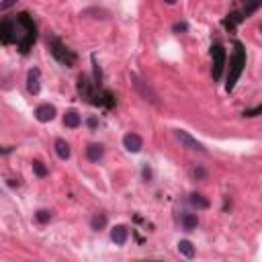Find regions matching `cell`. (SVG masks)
Wrapping results in <instances>:
<instances>
[{
    "mask_svg": "<svg viewBox=\"0 0 262 262\" xmlns=\"http://www.w3.org/2000/svg\"><path fill=\"white\" fill-rule=\"evenodd\" d=\"M262 113V107H256V109H250V111H244V117H258Z\"/></svg>",
    "mask_w": 262,
    "mask_h": 262,
    "instance_id": "603a6c76",
    "label": "cell"
},
{
    "mask_svg": "<svg viewBox=\"0 0 262 262\" xmlns=\"http://www.w3.org/2000/svg\"><path fill=\"white\" fill-rule=\"evenodd\" d=\"M37 39V27L29 13H19L0 19V43L17 45L21 54H29Z\"/></svg>",
    "mask_w": 262,
    "mask_h": 262,
    "instance_id": "6da1fadb",
    "label": "cell"
},
{
    "mask_svg": "<svg viewBox=\"0 0 262 262\" xmlns=\"http://www.w3.org/2000/svg\"><path fill=\"white\" fill-rule=\"evenodd\" d=\"M76 90H78V94H80L86 102H90V104H94V107L113 109V107L117 104V96L111 92V90L102 88L100 82H96V80L92 82V80L86 76V74H80V76H78Z\"/></svg>",
    "mask_w": 262,
    "mask_h": 262,
    "instance_id": "7a4b0ae2",
    "label": "cell"
},
{
    "mask_svg": "<svg viewBox=\"0 0 262 262\" xmlns=\"http://www.w3.org/2000/svg\"><path fill=\"white\" fill-rule=\"evenodd\" d=\"M80 123H82V119H80V115L76 113V111H68V113L64 115V125L70 127V129L80 127Z\"/></svg>",
    "mask_w": 262,
    "mask_h": 262,
    "instance_id": "9a60e30c",
    "label": "cell"
},
{
    "mask_svg": "<svg viewBox=\"0 0 262 262\" xmlns=\"http://www.w3.org/2000/svg\"><path fill=\"white\" fill-rule=\"evenodd\" d=\"M27 90L33 96L39 94V90H41V70L39 68L29 70V74H27Z\"/></svg>",
    "mask_w": 262,
    "mask_h": 262,
    "instance_id": "ba28073f",
    "label": "cell"
},
{
    "mask_svg": "<svg viewBox=\"0 0 262 262\" xmlns=\"http://www.w3.org/2000/svg\"><path fill=\"white\" fill-rule=\"evenodd\" d=\"M102 156H104V145H100V143H90V145L86 147V158H88L90 162H98Z\"/></svg>",
    "mask_w": 262,
    "mask_h": 262,
    "instance_id": "4fadbf2b",
    "label": "cell"
},
{
    "mask_svg": "<svg viewBox=\"0 0 262 262\" xmlns=\"http://www.w3.org/2000/svg\"><path fill=\"white\" fill-rule=\"evenodd\" d=\"M246 68V49L240 41L234 43V56H232V62H230V74H228V84H226V90L232 92L242 76V72Z\"/></svg>",
    "mask_w": 262,
    "mask_h": 262,
    "instance_id": "3957f363",
    "label": "cell"
},
{
    "mask_svg": "<svg viewBox=\"0 0 262 262\" xmlns=\"http://www.w3.org/2000/svg\"><path fill=\"white\" fill-rule=\"evenodd\" d=\"M244 3H246V9H244V11H246L248 15H252L254 11H258V9H260L262 0H244Z\"/></svg>",
    "mask_w": 262,
    "mask_h": 262,
    "instance_id": "44dd1931",
    "label": "cell"
},
{
    "mask_svg": "<svg viewBox=\"0 0 262 262\" xmlns=\"http://www.w3.org/2000/svg\"><path fill=\"white\" fill-rule=\"evenodd\" d=\"M195 176L203 178V176H205V170H203V168H197V170H195Z\"/></svg>",
    "mask_w": 262,
    "mask_h": 262,
    "instance_id": "4316f807",
    "label": "cell"
},
{
    "mask_svg": "<svg viewBox=\"0 0 262 262\" xmlns=\"http://www.w3.org/2000/svg\"><path fill=\"white\" fill-rule=\"evenodd\" d=\"M129 80H131V84H133V88L139 92V96L143 98V100H147V102H152V104H158V94H156V90L149 86L143 78H139L135 72H131L129 74Z\"/></svg>",
    "mask_w": 262,
    "mask_h": 262,
    "instance_id": "8992f818",
    "label": "cell"
},
{
    "mask_svg": "<svg viewBox=\"0 0 262 262\" xmlns=\"http://www.w3.org/2000/svg\"><path fill=\"white\" fill-rule=\"evenodd\" d=\"M129 238V230L125 226H115L113 230H111V240H113L117 246H123Z\"/></svg>",
    "mask_w": 262,
    "mask_h": 262,
    "instance_id": "7c38bea8",
    "label": "cell"
},
{
    "mask_svg": "<svg viewBox=\"0 0 262 262\" xmlns=\"http://www.w3.org/2000/svg\"><path fill=\"white\" fill-rule=\"evenodd\" d=\"M33 170H35V174L39 176V178L47 176V168H45V166H43V162H39V160H35V162H33Z\"/></svg>",
    "mask_w": 262,
    "mask_h": 262,
    "instance_id": "7402d4cb",
    "label": "cell"
},
{
    "mask_svg": "<svg viewBox=\"0 0 262 262\" xmlns=\"http://www.w3.org/2000/svg\"><path fill=\"white\" fill-rule=\"evenodd\" d=\"M248 17H250V15H248L246 11H236V13H230L226 19H223V27L230 29V31H234V29H236L240 23H244Z\"/></svg>",
    "mask_w": 262,
    "mask_h": 262,
    "instance_id": "30bf717a",
    "label": "cell"
},
{
    "mask_svg": "<svg viewBox=\"0 0 262 262\" xmlns=\"http://www.w3.org/2000/svg\"><path fill=\"white\" fill-rule=\"evenodd\" d=\"M186 29H189V27H186V23H174V25H172V31H174V33H184Z\"/></svg>",
    "mask_w": 262,
    "mask_h": 262,
    "instance_id": "d4e9b609",
    "label": "cell"
},
{
    "mask_svg": "<svg viewBox=\"0 0 262 262\" xmlns=\"http://www.w3.org/2000/svg\"><path fill=\"white\" fill-rule=\"evenodd\" d=\"M174 135L178 137V141L184 145V147H189V149H195V152H201V154H205L207 152V147L201 143V141H197L189 131H184V129H174Z\"/></svg>",
    "mask_w": 262,
    "mask_h": 262,
    "instance_id": "52a82bcc",
    "label": "cell"
},
{
    "mask_svg": "<svg viewBox=\"0 0 262 262\" xmlns=\"http://www.w3.org/2000/svg\"><path fill=\"white\" fill-rule=\"evenodd\" d=\"M47 45H49V51H51V56L62 64V66H66V68H72L74 64L78 62V56L74 54L60 37H49L47 39Z\"/></svg>",
    "mask_w": 262,
    "mask_h": 262,
    "instance_id": "277c9868",
    "label": "cell"
},
{
    "mask_svg": "<svg viewBox=\"0 0 262 262\" xmlns=\"http://www.w3.org/2000/svg\"><path fill=\"white\" fill-rule=\"evenodd\" d=\"M189 201H191V205L197 207V209H209V201H207L203 195H199V193H193Z\"/></svg>",
    "mask_w": 262,
    "mask_h": 262,
    "instance_id": "d6986e66",
    "label": "cell"
},
{
    "mask_svg": "<svg viewBox=\"0 0 262 262\" xmlns=\"http://www.w3.org/2000/svg\"><path fill=\"white\" fill-rule=\"evenodd\" d=\"M56 154H58V158H62V160H68V158H70L72 149H70V143H68L66 139H56Z\"/></svg>",
    "mask_w": 262,
    "mask_h": 262,
    "instance_id": "2e32d148",
    "label": "cell"
},
{
    "mask_svg": "<svg viewBox=\"0 0 262 262\" xmlns=\"http://www.w3.org/2000/svg\"><path fill=\"white\" fill-rule=\"evenodd\" d=\"M178 252H180L182 256H186V258H193V256H195V246H193L189 240H180V242H178Z\"/></svg>",
    "mask_w": 262,
    "mask_h": 262,
    "instance_id": "e0dca14e",
    "label": "cell"
},
{
    "mask_svg": "<svg viewBox=\"0 0 262 262\" xmlns=\"http://www.w3.org/2000/svg\"><path fill=\"white\" fill-rule=\"evenodd\" d=\"M164 3H168V5H174V3H176V0H164Z\"/></svg>",
    "mask_w": 262,
    "mask_h": 262,
    "instance_id": "83f0119b",
    "label": "cell"
},
{
    "mask_svg": "<svg viewBox=\"0 0 262 262\" xmlns=\"http://www.w3.org/2000/svg\"><path fill=\"white\" fill-rule=\"evenodd\" d=\"M35 117H37V121L39 123H49V121H54V117H56V107L54 104H39L35 109Z\"/></svg>",
    "mask_w": 262,
    "mask_h": 262,
    "instance_id": "9c48e42d",
    "label": "cell"
},
{
    "mask_svg": "<svg viewBox=\"0 0 262 262\" xmlns=\"http://www.w3.org/2000/svg\"><path fill=\"white\" fill-rule=\"evenodd\" d=\"M226 60H228V54L223 49L221 43H213L211 45V76L213 80L217 82L223 74V68H226Z\"/></svg>",
    "mask_w": 262,
    "mask_h": 262,
    "instance_id": "5b68a950",
    "label": "cell"
},
{
    "mask_svg": "<svg viewBox=\"0 0 262 262\" xmlns=\"http://www.w3.org/2000/svg\"><path fill=\"white\" fill-rule=\"evenodd\" d=\"M19 3V0H3V3H0V11H9L11 7H15Z\"/></svg>",
    "mask_w": 262,
    "mask_h": 262,
    "instance_id": "cb8c5ba5",
    "label": "cell"
},
{
    "mask_svg": "<svg viewBox=\"0 0 262 262\" xmlns=\"http://www.w3.org/2000/svg\"><path fill=\"white\" fill-rule=\"evenodd\" d=\"M35 219L39 221V223H47L49 219H51V211H47V209H39L35 213Z\"/></svg>",
    "mask_w": 262,
    "mask_h": 262,
    "instance_id": "ffe728a7",
    "label": "cell"
},
{
    "mask_svg": "<svg viewBox=\"0 0 262 262\" xmlns=\"http://www.w3.org/2000/svg\"><path fill=\"white\" fill-rule=\"evenodd\" d=\"M86 125H88L90 129H96V127H98V119H96V117H88V121H86Z\"/></svg>",
    "mask_w": 262,
    "mask_h": 262,
    "instance_id": "484cf974",
    "label": "cell"
},
{
    "mask_svg": "<svg viewBox=\"0 0 262 262\" xmlns=\"http://www.w3.org/2000/svg\"><path fill=\"white\" fill-rule=\"evenodd\" d=\"M107 221H109V219H107V215H104V213H96V215L90 219V228H92V230H96V232H100V230L107 226Z\"/></svg>",
    "mask_w": 262,
    "mask_h": 262,
    "instance_id": "ac0fdd59",
    "label": "cell"
},
{
    "mask_svg": "<svg viewBox=\"0 0 262 262\" xmlns=\"http://www.w3.org/2000/svg\"><path fill=\"white\" fill-rule=\"evenodd\" d=\"M180 221H182V228H184L186 232H193V230H197V226H199V219H197V215H193V213H182V215H180Z\"/></svg>",
    "mask_w": 262,
    "mask_h": 262,
    "instance_id": "5bb4252c",
    "label": "cell"
},
{
    "mask_svg": "<svg viewBox=\"0 0 262 262\" xmlns=\"http://www.w3.org/2000/svg\"><path fill=\"white\" fill-rule=\"evenodd\" d=\"M123 145H125V149H127V152H131V154H137L139 149L143 147V141H141V137H139L137 133H127V135L123 137Z\"/></svg>",
    "mask_w": 262,
    "mask_h": 262,
    "instance_id": "8fae6325",
    "label": "cell"
}]
</instances>
